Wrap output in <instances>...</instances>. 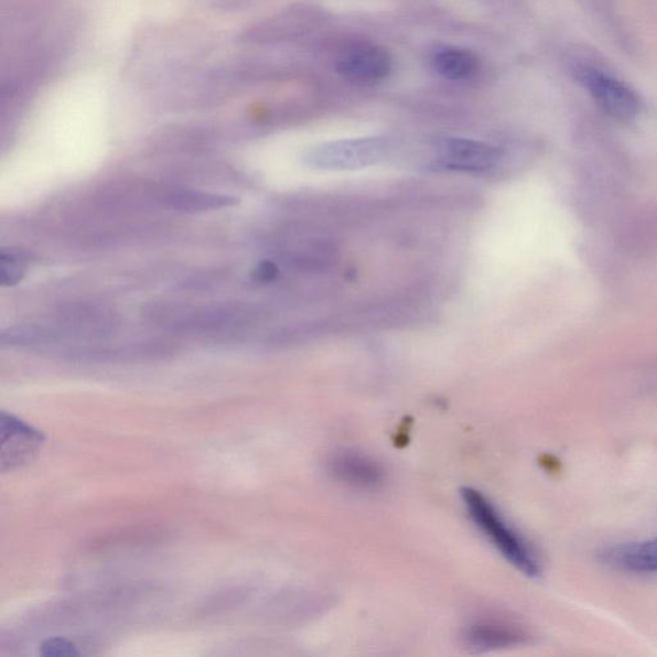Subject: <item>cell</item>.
Returning a JSON list of instances; mask_svg holds the SVG:
<instances>
[{"label": "cell", "mask_w": 657, "mask_h": 657, "mask_svg": "<svg viewBox=\"0 0 657 657\" xmlns=\"http://www.w3.org/2000/svg\"><path fill=\"white\" fill-rule=\"evenodd\" d=\"M388 151V142L383 138L344 139L312 148L304 161L316 170H356L378 163Z\"/></svg>", "instance_id": "cell-2"}, {"label": "cell", "mask_w": 657, "mask_h": 657, "mask_svg": "<svg viewBox=\"0 0 657 657\" xmlns=\"http://www.w3.org/2000/svg\"><path fill=\"white\" fill-rule=\"evenodd\" d=\"M28 265L25 257L13 249H3L0 254V283L3 287L19 284L25 277Z\"/></svg>", "instance_id": "cell-15"}, {"label": "cell", "mask_w": 657, "mask_h": 657, "mask_svg": "<svg viewBox=\"0 0 657 657\" xmlns=\"http://www.w3.org/2000/svg\"><path fill=\"white\" fill-rule=\"evenodd\" d=\"M163 201L166 202L169 208L185 214L229 208L238 203L237 198L229 197V195L186 190L171 192Z\"/></svg>", "instance_id": "cell-12"}, {"label": "cell", "mask_w": 657, "mask_h": 657, "mask_svg": "<svg viewBox=\"0 0 657 657\" xmlns=\"http://www.w3.org/2000/svg\"><path fill=\"white\" fill-rule=\"evenodd\" d=\"M432 66L445 80L464 82L478 72L480 61L471 51L443 46L433 53Z\"/></svg>", "instance_id": "cell-11"}, {"label": "cell", "mask_w": 657, "mask_h": 657, "mask_svg": "<svg viewBox=\"0 0 657 657\" xmlns=\"http://www.w3.org/2000/svg\"><path fill=\"white\" fill-rule=\"evenodd\" d=\"M327 472L334 481L358 491H377L386 482L378 461L356 451L335 452L327 460Z\"/></svg>", "instance_id": "cell-7"}, {"label": "cell", "mask_w": 657, "mask_h": 657, "mask_svg": "<svg viewBox=\"0 0 657 657\" xmlns=\"http://www.w3.org/2000/svg\"><path fill=\"white\" fill-rule=\"evenodd\" d=\"M58 334L37 325H19L6 328L0 334V342L8 346H42L58 340Z\"/></svg>", "instance_id": "cell-14"}, {"label": "cell", "mask_w": 657, "mask_h": 657, "mask_svg": "<svg viewBox=\"0 0 657 657\" xmlns=\"http://www.w3.org/2000/svg\"><path fill=\"white\" fill-rule=\"evenodd\" d=\"M254 2L255 0H203L209 8L224 12H238Z\"/></svg>", "instance_id": "cell-17"}, {"label": "cell", "mask_w": 657, "mask_h": 657, "mask_svg": "<svg viewBox=\"0 0 657 657\" xmlns=\"http://www.w3.org/2000/svg\"><path fill=\"white\" fill-rule=\"evenodd\" d=\"M62 324L72 335H98L111 331L115 319L106 309L80 306L62 314Z\"/></svg>", "instance_id": "cell-13"}, {"label": "cell", "mask_w": 657, "mask_h": 657, "mask_svg": "<svg viewBox=\"0 0 657 657\" xmlns=\"http://www.w3.org/2000/svg\"><path fill=\"white\" fill-rule=\"evenodd\" d=\"M41 655L45 657H66L77 656L79 655V651H77L76 646L73 643H69V640L56 637L45 640L41 646Z\"/></svg>", "instance_id": "cell-16"}, {"label": "cell", "mask_w": 657, "mask_h": 657, "mask_svg": "<svg viewBox=\"0 0 657 657\" xmlns=\"http://www.w3.org/2000/svg\"><path fill=\"white\" fill-rule=\"evenodd\" d=\"M528 632L504 617H481L467 625L464 643L475 651H496L527 643Z\"/></svg>", "instance_id": "cell-9"}, {"label": "cell", "mask_w": 657, "mask_h": 657, "mask_svg": "<svg viewBox=\"0 0 657 657\" xmlns=\"http://www.w3.org/2000/svg\"><path fill=\"white\" fill-rule=\"evenodd\" d=\"M610 567L632 574L657 573V538L635 543H624L605 551Z\"/></svg>", "instance_id": "cell-10"}, {"label": "cell", "mask_w": 657, "mask_h": 657, "mask_svg": "<svg viewBox=\"0 0 657 657\" xmlns=\"http://www.w3.org/2000/svg\"><path fill=\"white\" fill-rule=\"evenodd\" d=\"M435 161L442 168L459 171H484L496 168L504 158L500 148L478 140L444 138L434 147Z\"/></svg>", "instance_id": "cell-6"}, {"label": "cell", "mask_w": 657, "mask_h": 657, "mask_svg": "<svg viewBox=\"0 0 657 657\" xmlns=\"http://www.w3.org/2000/svg\"><path fill=\"white\" fill-rule=\"evenodd\" d=\"M45 437L28 422L2 412L0 417V468L15 471L31 463L41 451Z\"/></svg>", "instance_id": "cell-5"}, {"label": "cell", "mask_w": 657, "mask_h": 657, "mask_svg": "<svg viewBox=\"0 0 657 657\" xmlns=\"http://www.w3.org/2000/svg\"><path fill=\"white\" fill-rule=\"evenodd\" d=\"M254 312L241 303H216L211 306L185 311L172 327L190 334H220L247 325Z\"/></svg>", "instance_id": "cell-4"}, {"label": "cell", "mask_w": 657, "mask_h": 657, "mask_svg": "<svg viewBox=\"0 0 657 657\" xmlns=\"http://www.w3.org/2000/svg\"><path fill=\"white\" fill-rule=\"evenodd\" d=\"M392 69V57L383 46L358 44L343 52L336 62V72L349 82L378 83Z\"/></svg>", "instance_id": "cell-8"}, {"label": "cell", "mask_w": 657, "mask_h": 657, "mask_svg": "<svg viewBox=\"0 0 657 657\" xmlns=\"http://www.w3.org/2000/svg\"><path fill=\"white\" fill-rule=\"evenodd\" d=\"M277 268L276 265L266 261L263 263H261L260 266H258V268L255 271V277L256 280H260L263 281V283H266V281H270L273 278H276L277 276Z\"/></svg>", "instance_id": "cell-18"}, {"label": "cell", "mask_w": 657, "mask_h": 657, "mask_svg": "<svg viewBox=\"0 0 657 657\" xmlns=\"http://www.w3.org/2000/svg\"><path fill=\"white\" fill-rule=\"evenodd\" d=\"M461 498L474 526L515 569L529 578L541 575L542 562L534 546L504 518L487 496L478 489L465 487L461 491Z\"/></svg>", "instance_id": "cell-1"}, {"label": "cell", "mask_w": 657, "mask_h": 657, "mask_svg": "<svg viewBox=\"0 0 657 657\" xmlns=\"http://www.w3.org/2000/svg\"><path fill=\"white\" fill-rule=\"evenodd\" d=\"M579 80L602 111L620 122H632L643 111L638 94L615 76L594 67L579 69Z\"/></svg>", "instance_id": "cell-3"}]
</instances>
